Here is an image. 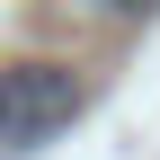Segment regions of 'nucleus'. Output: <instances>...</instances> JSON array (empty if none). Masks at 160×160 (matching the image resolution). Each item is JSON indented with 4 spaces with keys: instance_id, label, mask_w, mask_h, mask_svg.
Wrapping results in <instances>:
<instances>
[{
    "instance_id": "1",
    "label": "nucleus",
    "mask_w": 160,
    "mask_h": 160,
    "mask_svg": "<svg viewBox=\"0 0 160 160\" xmlns=\"http://www.w3.org/2000/svg\"><path fill=\"white\" fill-rule=\"evenodd\" d=\"M80 116V80L62 62H0V151H36Z\"/></svg>"
},
{
    "instance_id": "2",
    "label": "nucleus",
    "mask_w": 160,
    "mask_h": 160,
    "mask_svg": "<svg viewBox=\"0 0 160 160\" xmlns=\"http://www.w3.org/2000/svg\"><path fill=\"white\" fill-rule=\"evenodd\" d=\"M107 9H125V18H133V9H151V0H107Z\"/></svg>"
}]
</instances>
